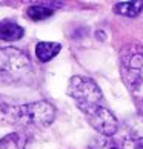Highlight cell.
I'll use <instances>...</instances> for the list:
<instances>
[{
    "label": "cell",
    "instance_id": "6da1fadb",
    "mask_svg": "<svg viewBox=\"0 0 143 149\" xmlns=\"http://www.w3.org/2000/svg\"><path fill=\"white\" fill-rule=\"evenodd\" d=\"M120 72L143 117V46L126 45L120 52Z\"/></svg>",
    "mask_w": 143,
    "mask_h": 149
},
{
    "label": "cell",
    "instance_id": "7a4b0ae2",
    "mask_svg": "<svg viewBox=\"0 0 143 149\" xmlns=\"http://www.w3.org/2000/svg\"><path fill=\"white\" fill-rule=\"evenodd\" d=\"M68 94L75 100L77 106L85 115L91 112L92 109L102 106V91L97 86V83L89 77L75 75L69 80Z\"/></svg>",
    "mask_w": 143,
    "mask_h": 149
},
{
    "label": "cell",
    "instance_id": "3957f363",
    "mask_svg": "<svg viewBox=\"0 0 143 149\" xmlns=\"http://www.w3.org/2000/svg\"><path fill=\"white\" fill-rule=\"evenodd\" d=\"M31 69L32 66L26 54L14 48L0 49V77L6 80H22Z\"/></svg>",
    "mask_w": 143,
    "mask_h": 149
},
{
    "label": "cell",
    "instance_id": "277c9868",
    "mask_svg": "<svg viewBox=\"0 0 143 149\" xmlns=\"http://www.w3.org/2000/svg\"><path fill=\"white\" fill-rule=\"evenodd\" d=\"M54 117H56V109L48 102H34L20 106L17 123L45 128V126L52 123Z\"/></svg>",
    "mask_w": 143,
    "mask_h": 149
},
{
    "label": "cell",
    "instance_id": "5b68a950",
    "mask_svg": "<svg viewBox=\"0 0 143 149\" xmlns=\"http://www.w3.org/2000/svg\"><path fill=\"white\" fill-rule=\"evenodd\" d=\"M86 118L92 126H94L96 131H98L105 137H111L117 132V128H119L117 118H115L114 114L109 111L106 106H103V104L96 108V109H92L91 112H88Z\"/></svg>",
    "mask_w": 143,
    "mask_h": 149
},
{
    "label": "cell",
    "instance_id": "8992f818",
    "mask_svg": "<svg viewBox=\"0 0 143 149\" xmlns=\"http://www.w3.org/2000/svg\"><path fill=\"white\" fill-rule=\"evenodd\" d=\"M23 37V28L20 25L14 23L11 20L0 22V40L5 42H14Z\"/></svg>",
    "mask_w": 143,
    "mask_h": 149
},
{
    "label": "cell",
    "instance_id": "52a82bcc",
    "mask_svg": "<svg viewBox=\"0 0 143 149\" xmlns=\"http://www.w3.org/2000/svg\"><path fill=\"white\" fill-rule=\"evenodd\" d=\"M62 45L54 42H40L36 46V56L42 60V62H49L60 52Z\"/></svg>",
    "mask_w": 143,
    "mask_h": 149
},
{
    "label": "cell",
    "instance_id": "ba28073f",
    "mask_svg": "<svg viewBox=\"0 0 143 149\" xmlns=\"http://www.w3.org/2000/svg\"><path fill=\"white\" fill-rule=\"evenodd\" d=\"M143 9V2L142 0H134V2H119L115 3L114 11L117 14L126 15V17H135L139 15Z\"/></svg>",
    "mask_w": 143,
    "mask_h": 149
},
{
    "label": "cell",
    "instance_id": "9c48e42d",
    "mask_svg": "<svg viewBox=\"0 0 143 149\" xmlns=\"http://www.w3.org/2000/svg\"><path fill=\"white\" fill-rule=\"evenodd\" d=\"M0 149H25V139L23 135L13 132L0 140Z\"/></svg>",
    "mask_w": 143,
    "mask_h": 149
},
{
    "label": "cell",
    "instance_id": "30bf717a",
    "mask_svg": "<svg viewBox=\"0 0 143 149\" xmlns=\"http://www.w3.org/2000/svg\"><path fill=\"white\" fill-rule=\"evenodd\" d=\"M89 149H119V146L111 137L100 135V137H96V139L91 141Z\"/></svg>",
    "mask_w": 143,
    "mask_h": 149
},
{
    "label": "cell",
    "instance_id": "8fae6325",
    "mask_svg": "<svg viewBox=\"0 0 143 149\" xmlns=\"http://www.w3.org/2000/svg\"><path fill=\"white\" fill-rule=\"evenodd\" d=\"M52 14H54V11L49 9V8H45V6H31V8H28V15L36 22L45 20L48 17H51Z\"/></svg>",
    "mask_w": 143,
    "mask_h": 149
},
{
    "label": "cell",
    "instance_id": "7c38bea8",
    "mask_svg": "<svg viewBox=\"0 0 143 149\" xmlns=\"http://www.w3.org/2000/svg\"><path fill=\"white\" fill-rule=\"evenodd\" d=\"M123 149H143V139H129L123 143Z\"/></svg>",
    "mask_w": 143,
    "mask_h": 149
}]
</instances>
